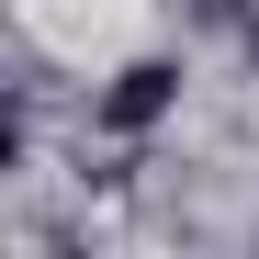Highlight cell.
Masks as SVG:
<instances>
[{
    "mask_svg": "<svg viewBox=\"0 0 259 259\" xmlns=\"http://www.w3.org/2000/svg\"><path fill=\"white\" fill-rule=\"evenodd\" d=\"M169 113H181V57H124L102 79V102H91L102 136H147V124H169Z\"/></svg>",
    "mask_w": 259,
    "mask_h": 259,
    "instance_id": "obj_1",
    "label": "cell"
},
{
    "mask_svg": "<svg viewBox=\"0 0 259 259\" xmlns=\"http://www.w3.org/2000/svg\"><path fill=\"white\" fill-rule=\"evenodd\" d=\"M248 57H259V23H248Z\"/></svg>",
    "mask_w": 259,
    "mask_h": 259,
    "instance_id": "obj_2",
    "label": "cell"
}]
</instances>
